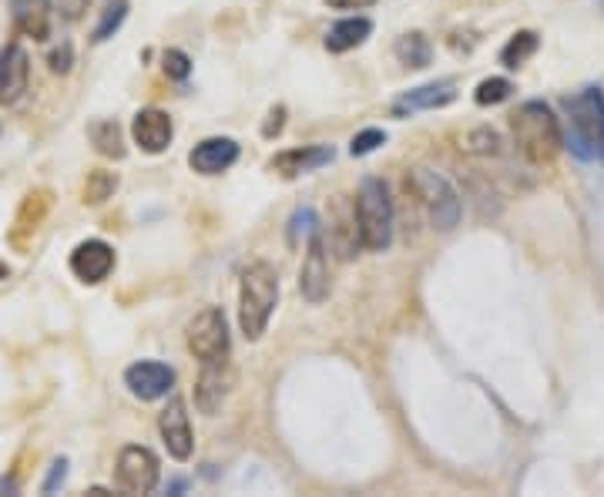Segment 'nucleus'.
I'll return each instance as SVG.
<instances>
[{
  "label": "nucleus",
  "instance_id": "1a4fd4ad",
  "mask_svg": "<svg viewBox=\"0 0 604 497\" xmlns=\"http://www.w3.org/2000/svg\"><path fill=\"white\" fill-rule=\"evenodd\" d=\"M125 387L131 397L152 403V400H162L172 393L175 387V370L168 363H158V360H138L125 370Z\"/></svg>",
  "mask_w": 604,
  "mask_h": 497
},
{
  "label": "nucleus",
  "instance_id": "c756f323",
  "mask_svg": "<svg viewBox=\"0 0 604 497\" xmlns=\"http://www.w3.org/2000/svg\"><path fill=\"white\" fill-rule=\"evenodd\" d=\"M470 138L480 142V145H470V152H484V155H497L500 152V135L494 128H477Z\"/></svg>",
  "mask_w": 604,
  "mask_h": 497
},
{
  "label": "nucleus",
  "instance_id": "423d86ee",
  "mask_svg": "<svg viewBox=\"0 0 604 497\" xmlns=\"http://www.w3.org/2000/svg\"><path fill=\"white\" fill-rule=\"evenodd\" d=\"M185 343L188 353L198 363H215V360H228V320L218 306H205L202 313H195L185 327Z\"/></svg>",
  "mask_w": 604,
  "mask_h": 497
},
{
  "label": "nucleus",
  "instance_id": "f3484780",
  "mask_svg": "<svg viewBox=\"0 0 604 497\" xmlns=\"http://www.w3.org/2000/svg\"><path fill=\"white\" fill-rule=\"evenodd\" d=\"M11 21H14V28L25 38L48 41L51 38V21H55V8H51V0H11Z\"/></svg>",
  "mask_w": 604,
  "mask_h": 497
},
{
  "label": "nucleus",
  "instance_id": "f257e3e1",
  "mask_svg": "<svg viewBox=\"0 0 604 497\" xmlns=\"http://www.w3.org/2000/svg\"><path fill=\"white\" fill-rule=\"evenodd\" d=\"M564 148L581 162H604V91L587 85L564 98Z\"/></svg>",
  "mask_w": 604,
  "mask_h": 497
},
{
  "label": "nucleus",
  "instance_id": "6ab92c4d",
  "mask_svg": "<svg viewBox=\"0 0 604 497\" xmlns=\"http://www.w3.org/2000/svg\"><path fill=\"white\" fill-rule=\"evenodd\" d=\"M48 208H51V195H48V192H31V195L25 198L18 218H14V228H11V242H14L18 248H25L28 238L41 228Z\"/></svg>",
  "mask_w": 604,
  "mask_h": 497
},
{
  "label": "nucleus",
  "instance_id": "f8f14e48",
  "mask_svg": "<svg viewBox=\"0 0 604 497\" xmlns=\"http://www.w3.org/2000/svg\"><path fill=\"white\" fill-rule=\"evenodd\" d=\"M131 138L145 155H162L175 138V121L162 108H142L131 121Z\"/></svg>",
  "mask_w": 604,
  "mask_h": 497
},
{
  "label": "nucleus",
  "instance_id": "dca6fc26",
  "mask_svg": "<svg viewBox=\"0 0 604 497\" xmlns=\"http://www.w3.org/2000/svg\"><path fill=\"white\" fill-rule=\"evenodd\" d=\"M238 162V142L235 138H205L188 152V165L198 175H222Z\"/></svg>",
  "mask_w": 604,
  "mask_h": 497
},
{
  "label": "nucleus",
  "instance_id": "412c9836",
  "mask_svg": "<svg viewBox=\"0 0 604 497\" xmlns=\"http://www.w3.org/2000/svg\"><path fill=\"white\" fill-rule=\"evenodd\" d=\"M393 55H397V61H400V65H407V68H427V65H430V58H433V48H430L427 35L410 31V35L397 38Z\"/></svg>",
  "mask_w": 604,
  "mask_h": 497
},
{
  "label": "nucleus",
  "instance_id": "2f4dec72",
  "mask_svg": "<svg viewBox=\"0 0 604 497\" xmlns=\"http://www.w3.org/2000/svg\"><path fill=\"white\" fill-rule=\"evenodd\" d=\"M48 65H51V71H55V75H68V71H71V45L65 41V48L51 51Z\"/></svg>",
  "mask_w": 604,
  "mask_h": 497
},
{
  "label": "nucleus",
  "instance_id": "f03ea898",
  "mask_svg": "<svg viewBox=\"0 0 604 497\" xmlns=\"http://www.w3.org/2000/svg\"><path fill=\"white\" fill-rule=\"evenodd\" d=\"M510 135L517 152L530 165H551L564 148V128L551 105L544 101H524L510 115Z\"/></svg>",
  "mask_w": 604,
  "mask_h": 497
},
{
  "label": "nucleus",
  "instance_id": "e433bc0d",
  "mask_svg": "<svg viewBox=\"0 0 604 497\" xmlns=\"http://www.w3.org/2000/svg\"><path fill=\"white\" fill-rule=\"evenodd\" d=\"M0 280H8V270H4V266H0Z\"/></svg>",
  "mask_w": 604,
  "mask_h": 497
},
{
  "label": "nucleus",
  "instance_id": "9b49d317",
  "mask_svg": "<svg viewBox=\"0 0 604 497\" xmlns=\"http://www.w3.org/2000/svg\"><path fill=\"white\" fill-rule=\"evenodd\" d=\"M158 433L168 447V454L175 460H188L192 450H195V433H192V420H188V410H185V400L182 397H172L168 407L162 410L158 417Z\"/></svg>",
  "mask_w": 604,
  "mask_h": 497
},
{
  "label": "nucleus",
  "instance_id": "b1692460",
  "mask_svg": "<svg viewBox=\"0 0 604 497\" xmlns=\"http://www.w3.org/2000/svg\"><path fill=\"white\" fill-rule=\"evenodd\" d=\"M510 95H514V85L507 78H484L474 91V101L480 108H494V105H504Z\"/></svg>",
  "mask_w": 604,
  "mask_h": 497
},
{
  "label": "nucleus",
  "instance_id": "39448f33",
  "mask_svg": "<svg viewBox=\"0 0 604 497\" xmlns=\"http://www.w3.org/2000/svg\"><path fill=\"white\" fill-rule=\"evenodd\" d=\"M407 192L420 202V208H423V215H427V222H430L433 228L450 232V228L460 222V212H464L460 195L454 192V185H450L440 172H433V168H413V172L407 175Z\"/></svg>",
  "mask_w": 604,
  "mask_h": 497
},
{
  "label": "nucleus",
  "instance_id": "cd10ccee",
  "mask_svg": "<svg viewBox=\"0 0 604 497\" xmlns=\"http://www.w3.org/2000/svg\"><path fill=\"white\" fill-rule=\"evenodd\" d=\"M162 68H165V75H168L172 81H185V78L192 75V61H188V55H185V51H178V48L165 51Z\"/></svg>",
  "mask_w": 604,
  "mask_h": 497
},
{
  "label": "nucleus",
  "instance_id": "bb28decb",
  "mask_svg": "<svg viewBox=\"0 0 604 497\" xmlns=\"http://www.w3.org/2000/svg\"><path fill=\"white\" fill-rule=\"evenodd\" d=\"M380 145H387V131H383V128H367V131H360V135L350 142V155H353V158H367V155H373Z\"/></svg>",
  "mask_w": 604,
  "mask_h": 497
},
{
  "label": "nucleus",
  "instance_id": "72a5a7b5",
  "mask_svg": "<svg viewBox=\"0 0 604 497\" xmlns=\"http://www.w3.org/2000/svg\"><path fill=\"white\" fill-rule=\"evenodd\" d=\"M327 4L333 11H367V8L377 4V0H327Z\"/></svg>",
  "mask_w": 604,
  "mask_h": 497
},
{
  "label": "nucleus",
  "instance_id": "c9c22d12",
  "mask_svg": "<svg viewBox=\"0 0 604 497\" xmlns=\"http://www.w3.org/2000/svg\"><path fill=\"white\" fill-rule=\"evenodd\" d=\"M21 494V484H18V477H0V494Z\"/></svg>",
  "mask_w": 604,
  "mask_h": 497
},
{
  "label": "nucleus",
  "instance_id": "f704fd0d",
  "mask_svg": "<svg viewBox=\"0 0 604 497\" xmlns=\"http://www.w3.org/2000/svg\"><path fill=\"white\" fill-rule=\"evenodd\" d=\"M88 4H91V0H61V11H65L68 21H78L88 11Z\"/></svg>",
  "mask_w": 604,
  "mask_h": 497
},
{
  "label": "nucleus",
  "instance_id": "7c9ffc66",
  "mask_svg": "<svg viewBox=\"0 0 604 497\" xmlns=\"http://www.w3.org/2000/svg\"><path fill=\"white\" fill-rule=\"evenodd\" d=\"M65 477H68V460L61 457V460L51 464V474H48V480L41 484V490H45V494H55V490L65 484Z\"/></svg>",
  "mask_w": 604,
  "mask_h": 497
},
{
  "label": "nucleus",
  "instance_id": "20e7f679",
  "mask_svg": "<svg viewBox=\"0 0 604 497\" xmlns=\"http://www.w3.org/2000/svg\"><path fill=\"white\" fill-rule=\"evenodd\" d=\"M357 228H360V242L370 253H387L393 245V202L390 192L383 185V178H363L360 192H357Z\"/></svg>",
  "mask_w": 604,
  "mask_h": 497
},
{
  "label": "nucleus",
  "instance_id": "473e14b6",
  "mask_svg": "<svg viewBox=\"0 0 604 497\" xmlns=\"http://www.w3.org/2000/svg\"><path fill=\"white\" fill-rule=\"evenodd\" d=\"M282 118H285V108H282V105H279V108H272V111H269V121H265V128H262V135H265V138L279 135V131H282V125H285Z\"/></svg>",
  "mask_w": 604,
  "mask_h": 497
},
{
  "label": "nucleus",
  "instance_id": "5701e85b",
  "mask_svg": "<svg viewBox=\"0 0 604 497\" xmlns=\"http://www.w3.org/2000/svg\"><path fill=\"white\" fill-rule=\"evenodd\" d=\"M91 142H95L98 155H105V158H125V152H128L118 121H95L91 125Z\"/></svg>",
  "mask_w": 604,
  "mask_h": 497
},
{
  "label": "nucleus",
  "instance_id": "a211bd4d",
  "mask_svg": "<svg viewBox=\"0 0 604 497\" xmlns=\"http://www.w3.org/2000/svg\"><path fill=\"white\" fill-rule=\"evenodd\" d=\"M457 101V88L454 81H433V85H420L407 95H400L393 101V115H413V111H433V108H447Z\"/></svg>",
  "mask_w": 604,
  "mask_h": 497
},
{
  "label": "nucleus",
  "instance_id": "7ed1b4c3",
  "mask_svg": "<svg viewBox=\"0 0 604 497\" xmlns=\"http://www.w3.org/2000/svg\"><path fill=\"white\" fill-rule=\"evenodd\" d=\"M279 306V273L272 263L255 260L242 270L238 283V330L249 343L262 340L269 320Z\"/></svg>",
  "mask_w": 604,
  "mask_h": 497
},
{
  "label": "nucleus",
  "instance_id": "393cba45",
  "mask_svg": "<svg viewBox=\"0 0 604 497\" xmlns=\"http://www.w3.org/2000/svg\"><path fill=\"white\" fill-rule=\"evenodd\" d=\"M125 18H128V0H108V8H105V14H101V25L95 28V41L105 45V41L125 25Z\"/></svg>",
  "mask_w": 604,
  "mask_h": 497
},
{
  "label": "nucleus",
  "instance_id": "ddd939ff",
  "mask_svg": "<svg viewBox=\"0 0 604 497\" xmlns=\"http://www.w3.org/2000/svg\"><path fill=\"white\" fill-rule=\"evenodd\" d=\"M31 85V58L21 45L0 51V105H18Z\"/></svg>",
  "mask_w": 604,
  "mask_h": 497
},
{
  "label": "nucleus",
  "instance_id": "9d476101",
  "mask_svg": "<svg viewBox=\"0 0 604 497\" xmlns=\"http://www.w3.org/2000/svg\"><path fill=\"white\" fill-rule=\"evenodd\" d=\"M115 270V248L105 242V238H85L81 245H75L71 253V273L88 283V286H98L111 276Z\"/></svg>",
  "mask_w": 604,
  "mask_h": 497
},
{
  "label": "nucleus",
  "instance_id": "2eb2a0df",
  "mask_svg": "<svg viewBox=\"0 0 604 497\" xmlns=\"http://www.w3.org/2000/svg\"><path fill=\"white\" fill-rule=\"evenodd\" d=\"M228 387H232V370H228V360H215V363H202V373L195 380V407L205 413V417H215L228 397Z\"/></svg>",
  "mask_w": 604,
  "mask_h": 497
},
{
  "label": "nucleus",
  "instance_id": "a878e982",
  "mask_svg": "<svg viewBox=\"0 0 604 497\" xmlns=\"http://www.w3.org/2000/svg\"><path fill=\"white\" fill-rule=\"evenodd\" d=\"M118 188V175L115 172H91L88 175V185H85V202L91 205H101L105 198H111Z\"/></svg>",
  "mask_w": 604,
  "mask_h": 497
},
{
  "label": "nucleus",
  "instance_id": "4468645a",
  "mask_svg": "<svg viewBox=\"0 0 604 497\" xmlns=\"http://www.w3.org/2000/svg\"><path fill=\"white\" fill-rule=\"evenodd\" d=\"M337 158V148L333 145H302V148H285L279 152L269 168L282 178H299V175H310V172H320L323 165H330Z\"/></svg>",
  "mask_w": 604,
  "mask_h": 497
},
{
  "label": "nucleus",
  "instance_id": "0eeeda50",
  "mask_svg": "<svg viewBox=\"0 0 604 497\" xmlns=\"http://www.w3.org/2000/svg\"><path fill=\"white\" fill-rule=\"evenodd\" d=\"M158 477H162V464L148 447L142 444L121 447L118 464H115V484L121 494H152L158 487Z\"/></svg>",
  "mask_w": 604,
  "mask_h": 497
},
{
  "label": "nucleus",
  "instance_id": "6e6552de",
  "mask_svg": "<svg viewBox=\"0 0 604 497\" xmlns=\"http://www.w3.org/2000/svg\"><path fill=\"white\" fill-rule=\"evenodd\" d=\"M299 293L306 296L313 306H320L330 296V260H327V238H323V232L310 235L306 260H302V270H299Z\"/></svg>",
  "mask_w": 604,
  "mask_h": 497
},
{
  "label": "nucleus",
  "instance_id": "c85d7f7f",
  "mask_svg": "<svg viewBox=\"0 0 604 497\" xmlns=\"http://www.w3.org/2000/svg\"><path fill=\"white\" fill-rule=\"evenodd\" d=\"M299 232L306 235V238H310L313 232H320V218H316L313 208H299V212L292 215V222H289V238L299 242Z\"/></svg>",
  "mask_w": 604,
  "mask_h": 497
},
{
  "label": "nucleus",
  "instance_id": "4be33fe9",
  "mask_svg": "<svg viewBox=\"0 0 604 497\" xmlns=\"http://www.w3.org/2000/svg\"><path fill=\"white\" fill-rule=\"evenodd\" d=\"M537 48H540V38H537L534 31H517V35L504 45V51H500V65L514 71V68L527 65V61L537 55Z\"/></svg>",
  "mask_w": 604,
  "mask_h": 497
},
{
  "label": "nucleus",
  "instance_id": "aec40b11",
  "mask_svg": "<svg viewBox=\"0 0 604 497\" xmlns=\"http://www.w3.org/2000/svg\"><path fill=\"white\" fill-rule=\"evenodd\" d=\"M370 35H373V21H370V18H347V21H340V25L330 28V35H327V51H330V55H347V51L360 48Z\"/></svg>",
  "mask_w": 604,
  "mask_h": 497
}]
</instances>
